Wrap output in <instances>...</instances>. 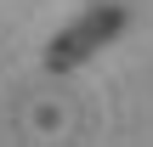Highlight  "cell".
I'll list each match as a JSON object with an SVG mask.
<instances>
[{
  "label": "cell",
  "mask_w": 153,
  "mask_h": 147,
  "mask_svg": "<svg viewBox=\"0 0 153 147\" xmlns=\"http://www.w3.org/2000/svg\"><path fill=\"white\" fill-rule=\"evenodd\" d=\"M131 23V11L119 6V0H102V6H91L85 17H74L68 28H57L51 34V45H45V68L51 74H68V68H79L91 51H102L119 28Z\"/></svg>",
  "instance_id": "6da1fadb"
}]
</instances>
